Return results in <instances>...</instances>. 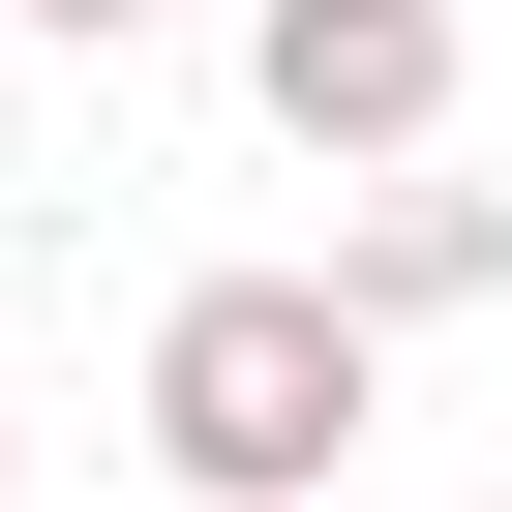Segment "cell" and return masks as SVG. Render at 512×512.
<instances>
[{
  "instance_id": "6da1fadb",
  "label": "cell",
  "mask_w": 512,
  "mask_h": 512,
  "mask_svg": "<svg viewBox=\"0 0 512 512\" xmlns=\"http://www.w3.org/2000/svg\"><path fill=\"white\" fill-rule=\"evenodd\" d=\"M362 302L332 272H181L151 302V452H181V512H332V452H362Z\"/></svg>"
},
{
  "instance_id": "277c9868",
  "label": "cell",
  "mask_w": 512,
  "mask_h": 512,
  "mask_svg": "<svg viewBox=\"0 0 512 512\" xmlns=\"http://www.w3.org/2000/svg\"><path fill=\"white\" fill-rule=\"evenodd\" d=\"M31 31H61V61H121V31H181V0H31Z\"/></svg>"
},
{
  "instance_id": "7a4b0ae2",
  "label": "cell",
  "mask_w": 512,
  "mask_h": 512,
  "mask_svg": "<svg viewBox=\"0 0 512 512\" xmlns=\"http://www.w3.org/2000/svg\"><path fill=\"white\" fill-rule=\"evenodd\" d=\"M272 151H362V181H422L452 151V0H272Z\"/></svg>"
},
{
  "instance_id": "3957f363",
  "label": "cell",
  "mask_w": 512,
  "mask_h": 512,
  "mask_svg": "<svg viewBox=\"0 0 512 512\" xmlns=\"http://www.w3.org/2000/svg\"><path fill=\"white\" fill-rule=\"evenodd\" d=\"M332 302H362V332H452V302H512V181H362Z\"/></svg>"
}]
</instances>
